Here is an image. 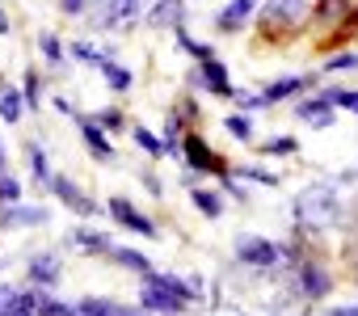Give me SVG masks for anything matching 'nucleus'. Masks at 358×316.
Masks as SVG:
<instances>
[{
	"label": "nucleus",
	"instance_id": "nucleus-21",
	"mask_svg": "<svg viewBox=\"0 0 358 316\" xmlns=\"http://www.w3.org/2000/svg\"><path fill=\"white\" fill-rule=\"evenodd\" d=\"M38 47H43L47 64H55V68H64V64H68V51H64V43H59L55 34H43V38H38Z\"/></svg>",
	"mask_w": 358,
	"mask_h": 316
},
{
	"label": "nucleus",
	"instance_id": "nucleus-33",
	"mask_svg": "<svg viewBox=\"0 0 358 316\" xmlns=\"http://www.w3.org/2000/svg\"><path fill=\"white\" fill-rule=\"evenodd\" d=\"M245 178H253V182H266V186H274V182H278L274 173H262V169H245Z\"/></svg>",
	"mask_w": 358,
	"mask_h": 316
},
{
	"label": "nucleus",
	"instance_id": "nucleus-41",
	"mask_svg": "<svg viewBox=\"0 0 358 316\" xmlns=\"http://www.w3.org/2000/svg\"><path fill=\"white\" fill-rule=\"evenodd\" d=\"M80 316H85V312H80Z\"/></svg>",
	"mask_w": 358,
	"mask_h": 316
},
{
	"label": "nucleus",
	"instance_id": "nucleus-6",
	"mask_svg": "<svg viewBox=\"0 0 358 316\" xmlns=\"http://www.w3.org/2000/svg\"><path fill=\"white\" fill-rule=\"evenodd\" d=\"M143 5H148V0H106L101 13H97V22H101V26H127V22L139 17Z\"/></svg>",
	"mask_w": 358,
	"mask_h": 316
},
{
	"label": "nucleus",
	"instance_id": "nucleus-16",
	"mask_svg": "<svg viewBox=\"0 0 358 316\" xmlns=\"http://www.w3.org/2000/svg\"><path fill=\"white\" fill-rule=\"evenodd\" d=\"M80 135H85V148H89V152H97V156H114V148H110V139L101 135L97 122H80Z\"/></svg>",
	"mask_w": 358,
	"mask_h": 316
},
{
	"label": "nucleus",
	"instance_id": "nucleus-24",
	"mask_svg": "<svg viewBox=\"0 0 358 316\" xmlns=\"http://www.w3.org/2000/svg\"><path fill=\"white\" fill-rule=\"evenodd\" d=\"M30 165H34V178L51 186V165H47V152H43L38 143H30Z\"/></svg>",
	"mask_w": 358,
	"mask_h": 316
},
{
	"label": "nucleus",
	"instance_id": "nucleus-27",
	"mask_svg": "<svg viewBox=\"0 0 358 316\" xmlns=\"http://www.w3.org/2000/svg\"><path fill=\"white\" fill-rule=\"evenodd\" d=\"M358 68V51H345V55H333L324 64V72H354Z\"/></svg>",
	"mask_w": 358,
	"mask_h": 316
},
{
	"label": "nucleus",
	"instance_id": "nucleus-26",
	"mask_svg": "<svg viewBox=\"0 0 358 316\" xmlns=\"http://www.w3.org/2000/svg\"><path fill=\"white\" fill-rule=\"evenodd\" d=\"M135 143L143 148V152H152V156H160L164 152V139H156L152 131H143V127H135Z\"/></svg>",
	"mask_w": 358,
	"mask_h": 316
},
{
	"label": "nucleus",
	"instance_id": "nucleus-22",
	"mask_svg": "<svg viewBox=\"0 0 358 316\" xmlns=\"http://www.w3.org/2000/svg\"><path fill=\"white\" fill-rule=\"evenodd\" d=\"M194 207H199L207 220H220V211H224V203H220L211 190H194Z\"/></svg>",
	"mask_w": 358,
	"mask_h": 316
},
{
	"label": "nucleus",
	"instance_id": "nucleus-9",
	"mask_svg": "<svg viewBox=\"0 0 358 316\" xmlns=\"http://www.w3.org/2000/svg\"><path fill=\"white\" fill-rule=\"evenodd\" d=\"M308 85H312L308 76H278L270 89H262V101H266V106H274V101H282V97H295V93H303Z\"/></svg>",
	"mask_w": 358,
	"mask_h": 316
},
{
	"label": "nucleus",
	"instance_id": "nucleus-2",
	"mask_svg": "<svg viewBox=\"0 0 358 316\" xmlns=\"http://www.w3.org/2000/svg\"><path fill=\"white\" fill-rule=\"evenodd\" d=\"M139 299H143V312H152V316H177V312L186 308V299L177 295L173 287H164L156 274L143 278V295H139Z\"/></svg>",
	"mask_w": 358,
	"mask_h": 316
},
{
	"label": "nucleus",
	"instance_id": "nucleus-19",
	"mask_svg": "<svg viewBox=\"0 0 358 316\" xmlns=\"http://www.w3.org/2000/svg\"><path fill=\"white\" fill-rule=\"evenodd\" d=\"M101 76H106V85H110L114 93H127V89H131V72H127L122 64H114V59L101 68Z\"/></svg>",
	"mask_w": 358,
	"mask_h": 316
},
{
	"label": "nucleus",
	"instance_id": "nucleus-20",
	"mask_svg": "<svg viewBox=\"0 0 358 316\" xmlns=\"http://www.w3.org/2000/svg\"><path fill=\"white\" fill-rule=\"evenodd\" d=\"M5 224H47V211L43 207H9V215H5Z\"/></svg>",
	"mask_w": 358,
	"mask_h": 316
},
{
	"label": "nucleus",
	"instance_id": "nucleus-25",
	"mask_svg": "<svg viewBox=\"0 0 358 316\" xmlns=\"http://www.w3.org/2000/svg\"><path fill=\"white\" fill-rule=\"evenodd\" d=\"M72 51H76V59H85V64H97V68H106V64H110V59H106V55H101L93 43H76Z\"/></svg>",
	"mask_w": 358,
	"mask_h": 316
},
{
	"label": "nucleus",
	"instance_id": "nucleus-3",
	"mask_svg": "<svg viewBox=\"0 0 358 316\" xmlns=\"http://www.w3.org/2000/svg\"><path fill=\"white\" fill-rule=\"evenodd\" d=\"M236 257H241L245 266H253V270H270V266L278 261V249H274L266 236H241V240H236Z\"/></svg>",
	"mask_w": 358,
	"mask_h": 316
},
{
	"label": "nucleus",
	"instance_id": "nucleus-32",
	"mask_svg": "<svg viewBox=\"0 0 358 316\" xmlns=\"http://www.w3.org/2000/svg\"><path fill=\"white\" fill-rule=\"evenodd\" d=\"M337 106H341V110H350V114H358V89H350V93L341 89V101H337Z\"/></svg>",
	"mask_w": 358,
	"mask_h": 316
},
{
	"label": "nucleus",
	"instance_id": "nucleus-38",
	"mask_svg": "<svg viewBox=\"0 0 358 316\" xmlns=\"http://www.w3.org/2000/svg\"><path fill=\"white\" fill-rule=\"evenodd\" d=\"M0 34H9V17H5V9H0Z\"/></svg>",
	"mask_w": 358,
	"mask_h": 316
},
{
	"label": "nucleus",
	"instance_id": "nucleus-40",
	"mask_svg": "<svg viewBox=\"0 0 358 316\" xmlns=\"http://www.w3.org/2000/svg\"><path fill=\"white\" fill-rule=\"evenodd\" d=\"M350 22H354V26H358V9H354V13H350Z\"/></svg>",
	"mask_w": 358,
	"mask_h": 316
},
{
	"label": "nucleus",
	"instance_id": "nucleus-18",
	"mask_svg": "<svg viewBox=\"0 0 358 316\" xmlns=\"http://www.w3.org/2000/svg\"><path fill=\"white\" fill-rule=\"evenodd\" d=\"M0 118H5V122L22 118V93L17 89H0Z\"/></svg>",
	"mask_w": 358,
	"mask_h": 316
},
{
	"label": "nucleus",
	"instance_id": "nucleus-5",
	"mask_svg": "<svg viewBox=\"0 0 358 316\" xmlns=\"http://www.w3.org/2000/svg\"><path fill=\"white\" fill-rule=\"evenodd\" d=\"M110 215L122 224V228H131V232H139V236H156V224L148 220V215H139L127 199H110Z\"/></svg>",
	"mask_w": 358,
	"mask_h": 316
},
{
	"label": "nucleus",
	"instance_id": "nucleus-7",
	"mask_svg": "<svg viewBox=\"0 0 358 316\" xmlns=\"http://www.w3.org/2000/svg\"><path fill=\"white\" fill-rule=\"evenodd\" d=\"M303 0H266V9H262V17L270 22V26H295L299 17H303Z\"/></svg>",
	"mask_w": 358,
	"mask_h": 316
},
{
	"label": "nucleus",
	"instance_id": "nucleus-34",
	"mask_svg": "<svg viewBox=\"0 0 358 316\" xmlns=\"http://www.w3.org/2000/svg\"><path fill=\"white\" fill-rule=\"evenodd\" d=\"M266 152H295V139H274Z\"/></svg>",
	"mask_w": 358,
	"mask_h": 316
},
{
	"label": "nucleus",
	"instance_id": "nucleus-31",
	"mask_svg": "<svg viewBox=\"0 0 358 316\" xmlns=\"http://www.w3.org/2000/svg\"><path fill=\"white\" fill-rule=\"evenodd\" d=\"M177 43H182L190 55H199V59H211V47H203V43H194L190 34H182V30H177Z\"/></svg>",
	"mask_w": 358,
	"mask_h": 316
},
{
	"label": "nucleus",
	"instance_id": "nucleus-29",
	"mask_svg": "<svg viewBox=\"0 0 358 316\" xmlns=\"http://www.w3.org/2000/svg\"><path fill=\"white\" fill-rule=\"evenodd\" d=\"M17 199H22V186H17V182L5 173V178H0V203H9V207H13Z\"/></svg>",
	"mask_w": 358,
	"mask_h": 316
},
{
	"label": "nucleus",
	"instance_id": "nucleus-37",
	"mask_svg": "<svg viewBox=\"0 0 358 316\" xmlns=\"http://www.w3.org/2000/svg\"><path fill=\"white\" fill-rule=\"evenodd\" d=\"M329 316H358V303H350V308H333Z\"/></svg>",
	"mask_w": 358,
	"mask_h": 316
},
{
	"label": "nucleus",
	"instance_id": "nucleus-4",
	"mask_svg": "<svg viewBox=\"0 0 358 316\" xmlns=\"http://www.w3.org/2000/svg\"><path fill=\"white\" fill-rule=\"evenodd\" d=\"M199 85L211 89V93H220V97H241L236 85H232V76H228V68H224L220 59H203V68H199Z\"/></svg>",
	"mask_w": 358,
	"mask_h": 316
},
{
	"label": "nucleus",
	"instance_id": "nucleus-28",
	"mask_svg": "<svg viewBox=\"0 0 358 316\" xmlns=\"http://www.w3.org/2000/svg\"><path fill=\"white\" fill-rule=\"evenodd\" d=\"M316 13H320L324 22H341V17H345V0H320Z\"/></svg>",
	"mask_w": 358,
	"mask_h": 316
},
{
	"label": "nucleus",
	"instance_id": "nucleus-10",
	"mask_svg": "<svg viewBox=\"0 0 358 316\" xmlns=\"http://www.w3.org/2000/svg\"><path fill=\"white\" fill-rule=\"evenodd\" d=\"M295 114H299V118H308L312 127H329V122H333V101H329L324 93H316L312 101H299V106H295Z\"/></svg>",
	"mask_w": 358,
	"mask_h": 316
},
{
	"label": "nucleus",
	"instance_id": "nucleus-12",
	"mask_svg": "<svg viewBox=\"0 0 358 316\" xmlns=\"http://www.w3.org/2000/svg\"><path fill=\"white\" fill-rule=\"evenodd\" d=\"M182 9H186V0H156L148 17H152L156 26H173V30H182Z\"/></svg>",
	"mask_w": 358,
	"mask_h": 316
},
{
	"label": "nucleus",
	"instance_id": "nucleus-1",
	"mask_svg": "<svg viewBox=\"0 0 358 316\" xmlns=\"http://www.w3.org/2000/svg\"><path fill=\"white\" fill-rule=\"evenodd\" d=\"M291 215L303 228H329V220H337V194L329 186H312L299 194V203L291 207Z\"/></svg>",
	"mask_w": 358,
	"mask_h": 316
},
{
	"label": "nucleus",
	"instance_id": "nucleus-23",
	"mask_svg": "<svg viewBox=\"0 0 358 316\" xmlns=\"http://www.w3.org/2000/svg\"><path fill=\"white\" fill-rule=\"evenodd\" d=\"M114 257H118L122 266H131V270H139V274H152V261H148L143 253H135V249H114Z\"/></svg>",
	"mask_w": 358,
	"mask_h": 316
},
{
	"label": "nucleus",
	"instance_id": "nucleus-17",
	"mask_svg": "<svg viewBox=\"0 0 358 316\" xmlns=\"http://www.w3.org/2000/svg\"><path fill=\"white\" fill-rule=\"evenodd\" d=\"M299 282H303V295H312V299L329 295V278H324L316 266H303V270H299Z\"/></svg>",
	"mask_w": 358,
	"mask_h": 316
},
{
	"label": "nucleus",
	"instance_id": "nucleus-14",
	"mask_svg": "<svg viewBox=\"0 0 358 316\" xmlns=\"http://www.w3.org/2000/svg\"><path fill=\"white\" fill-rule=\"evenodd\" d=\"M72 245L85 249V253H110V236L97 232V228H76L72 232Z\"/></svg>",
	"mask_w": 358,
	"mask_h": 316
},
{
	"label": "nucleus",
	"instance_id": "nucleus-15",
	"mask_svg": "<svg viewBox=\"0 0 358 316\" xmlns=\"http://www.w3.org/2000/svg\"><path fill=\"white\" fill-rule=\"evenodd\" d=\"M30 278L43 282V287H47V282H59V257H55V253H38V257L30 261Z\"/></svg>",
	"mask_w": 358,
	"mask_h": 316
},
{
	"label": "nucleus",
	"instance_id": "nucleus-11",
	"mask_svg": "<svg viewBox=\"0 0 358 316\" xmlns=\"http://www.w3.org/2000/svg\"><path fill=\"white\" fill-rule=\"evenodd\" d=\"M186 156H190V161H194V169H211V173H220V178H228V169L215 161V156H211V148L199 139V135H190L186 139Z\"/></svg>",
	"mask_w": 358,
	"mask_h": 316
},
{
	"label": "nucleus",
	"instance_id": "nucleus-13",
	"mask_svg": "<svg viewBox=\"0 0 358 316\" xmlns=\"http://www.w3.org/2000/svg\"><path fill=\"white\" fill-rule=\"evenodd\" d=\"M51 190H55V194H59V199H64L72 211H80V215H93V203H89V199H85V194H80V190L68 182V178H51Z\"/></svg>",
	"mask_w": 358,
	"mask_h": 316
},
{
	"label": "nucleus",
	"instance_id": "nucleus-30",
	"mask_svg": "<svg viewBox=\"0 0 358 316\" xmlns=\"http://www.w3.org/2000/svg\"><path fill=\"white\" fill-rule=\"evenodd\" d=\"M228 131H232L236 139H249V135H253V122H249L245 114H232V118H228Z\"/></svg>",
	"mask_w": 358,
	"mask_h": 316
},
{
	"label": "nucleus",
	"instance_id": "nucleus-35",
	"mask_svg": "<svg viewBox=\"0 0 358 316\" xmlns=\"http://www.w3.org/2000/svg\"><path fill=\"white\" fill-rule=\"evenodd\" d=\"M34 93H38V80H34V76H26V106H34Z\"/></svg>",
	"mask_w": 358,
	"mask_h": 316
},
{
	"label": "nucleus",
	"instance_id": "nucleus-36",
	"mask_svg": "<svg viewBox=\"0 0 358 316\" xmlns=\"http://www.w3.org/2000/svg\"><path fill=\"white\" fill-rule=\"evenodd\" d=\"M64 13H85V0H59Z\"/></svg>",
	"mask_w": 358,
	"mask_h": 316
},
{
	"label": "nucleus",
	"instance_id": "nucleus-39",
	"mask_svg": "<svg viewBox=\"0 0 358 316\" xmlns=\"http://www.w3.org/2000/svg\"><path fill=\"white\" fill-rule=\"evenodd\" d=\"M0 178H5V148H0Z\"/></svg>",
	"mask_w": 358,
	"mask_h": 316
},
{
	"label": "nucleus",
	"instance_id": "nucleus-8",
	"mask_svg": "<svg viewBox=\"0 0 358 316\" xmlns=\"http://www.w3.org/2000/svg\"><path fill=\"white\" fill-rule=\"evenodd\" d=\"M257 5H262V0H232L228 9H220V13H215V26H220L224 34H232V30H241V26L249 22V13H253Z\"/></svg>",
	"mask_w": 358,
	"mask_h": 316
}]
</instances>
